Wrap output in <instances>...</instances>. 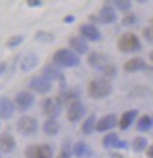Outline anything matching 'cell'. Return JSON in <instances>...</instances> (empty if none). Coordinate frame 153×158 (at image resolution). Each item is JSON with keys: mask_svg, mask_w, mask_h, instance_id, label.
Masks as SVG:
<instances>
[{"mask_svg": "<svg viewBox=\"0 0 153 158\" xmlns=\"http://www.w3.org/2000/svg\"><path fill=\"white\" fill-rule=\"evenodd\" d=\"M41 77L45 78L46 80H48L50 83H52L54 80H59L62 85H65V77L64 74L60 72V70L54 65H48L44 66L42 71H41Z\"/></svg>", "mask_w": 153, "mask_h": 158, "instance_id": "cell-10", "label": "cell"}, {"mask_svg": "<svg viewBox=\"0 0 153 158\" xmlns=\"http://www.w3.org/2000/svg\"><path fill=\"white\" fill-rule=\"evenodd\" d=\"M80 34L84 39L91 41H98L101 39V33L93 24H84L80 26Z\"/></svg>", "mask_w": 153, "mask_h": 158, "instance_id": "cell-17", "label": "cell"}, {"mask_svg": "<svg viewBox=\"0 0 153 158\" xmlns=\"http://www.w3.org/2000/svg\"><path fill=\"white\" fill-rule=\"evenodd\" d=\"M113 4L119 11H123V12L130 11L132 7V2L128 0H115V1H113Z\"/></svg>", "mask_w": 153, "mask_h": 158, "instance_id": "cell-31", "label": "cell"}, {"mask_svg": "<svg viewBox=\"0 0 153 158\" xmlns=\"http://www.w3.org/2000/svg\"><path fill=\"white\" fill-rule=\"evenodd\" d=\"M86 113V109L84 104L80 100H74L70 103L68 109H67V119L71 123H77L83 118Z\"/></svg>", "mask_w": 153, "mask_h": 158, "instance_id": "cell-7", "label": "cell"}, {"mask_svg": "<svg viewBox=\"0 0 153 158\" xmlns=\"http://www.w3.org/2000/svg\"><path fill=\"white\" fill-rule=\"evenodd\" d=\"M15 146H17L15 139L11 133L4 132L0 135V152L11 153L15 149Z\"/></svg>", "mask_w": 153, "mask_h": 158, "instance_id": "cell-18", "label": "cell"}, {"mask_svg": "<svg viewBox=\"0 0 153 158\" xmlns=\"http://www.w3.org/2000/svg\"><path fill=\"white\" fill-rule=\"evenodd\" d=\"M112 92V84L106 78L92 79L87 86V93L93 99H104Z\"/></svg>", "mask_w": 153, "mask_h": 158, "instance_id": "cell-1", "label": "cell"}, {"mask_svg": "<svg viewBox=\"0 0 153 158\" xmlns=\"http://www.w3.org/2000/svg\"><path fill=\"white\" fill-rule=\"evenodd\" d=\"M138 113H139L138 110H128V111L124 112V113L121 114L120 120H119L120 130H123V131L127 130L130 126L133 124L134 119H135V117L138 116Z\"/></svg>", "mask_w": 153, "mask_h": 158, "instance_id": "cell-22", "label": "cell"}, {"mask_svg": "<svg viewBox=\"0 0 153 158\" xmlns=\"http://www.w3.org/2000/svg\"><path fill=\"white\" fill-rule=\"evenodd\" d=\"M26 158H53V151L48 144H31L25 149Z\"/></svg>", "mask_w": 153, "mask_h": 158, "instance_id": "cell-4", "label": "cell"}, {"mask_svg": "<svg viewBox=\"0 0 153 158\" xmlns=\"http://www.w3.org/2000/svg\"><path fill=\"white\" fill-rule=\"evenodd\" d=\"M53 63L58 67H64V69H70V67H75L80 64V58L77 53L68 48H60L53 54Z\"/></svg>", "mask_w": 153, "mask_h": 158, "instance_id": "cell-2", "label": "cell"}, {"mask_svg": "<svg viewBox=\"0 0 153 158\" xmlns=\"http://www.w3.org/2000/svg\"><path fill=\"white\" fill-rule=\"evenodd\" d=\"M68 44L77 54H85L88 52V44L83 37H72L68 40Z\"/></svg>", "mask_w": 153, "mask_h": 158, "instance_id": "cell-21", "label": "cell"}, {"mask_svg": "<svg viewBox=\"0 0 153 158\" xmlns=\"http://www.w3.org/2000/svg\"><path fill=\"white\" fill-rule=\"evenodd\" d=\"M87 64L91 67L95 69V70L101 71L108 64V61H107V58L105 54L97 52V51H93V52L90 53L88 57H87Z\"/></svg>", "mask_w": 153, "mask_h": 158, "instance_id": "cell-14", "label": "cell"}, {"mask_svg": "<svg viewBox=\"0 0 153 158\" xmlns=\"http://www.w3.org/2000/svg\"><path fill=\"white\" fill-rule=\"evenodd\" d=\"M148 69H150V66L145 63V60L139 57L127 60L124 64V70L128 73L139 72V71H144V70H148Z\"/></svg>", "mask_w": 153, "mask_h": 158, "instance_id": "cell-16", "label": "cell"}, {"mask_svg": "<svg viewBox=\"0 0 153 158\" xmlns=\"http://www.w3.org/2000/svg\"><path fill=\"white\" fill-rule=\"evenodd\" d=\"M28 87L32 89L35 92L45 94V93H48L52 90V83H50L48 80L42 78L41 76L40 77H33L28 83Z\"/></svg>", "mask_w": 153, "mask_h": 158, "instance_id": "cell-11", "label": "cell"}, {"mask_svg": "<svg viewBox=\"0 0 153 158\" xmlns=\"http://www.w3.org/2000/svg\"><path fill=\"white\" fill-rule=\"evenodd\" d=\"M0 158H1V152H0Z\"/></svg>", "mask_w": 153, "mask_h": 158, "instance_id": "cell-42", "label": "cell"}, {"mask_svg": "<svg viewBox=\"0 0 153 158\" xmlns=\"http://www.w3.org/2000/svg\"><path fill=\"white\" fill-rule=\"evenodd\" d=\"M148 145V142L145 137H141V136H138L132 140V149H133L134 152H143Z\"/></svg>", "mask_w": 153, "mask_h": 158, "instance_id": "cell-27", "label": "cell"}, {"mask_svg": "<svg viewBox=\"0 0 153 158\" xmlns=\"http://www.w3.org/2000/svg\"><path fill=\"white\" fill-rule=\"evenodd\" d=\"M17 131L22 136H31L38 131V122L30 116H22L17 122Z\"/></svg>", "mask_w": 153, "mask_h": 158, "instance_id": "cell-5", "label": "cell"}, {"mask_svg": "<svg viewBox=\"0 0 153 158\" xmlns=\"http://www.w3.org/2000/svg\"><path fill=\"white\" fill-rule=\"evenodd\" d=\"M80 96V91L75 87H72V89H62V91L58 94V97L55 98L57 103L59 104L60 106L62 104H66L68 102H74V100H78Z\"/></svg>", "mask_w": 153, "mask_h": 158, "instance_id": "cell-15", "label": "cell"}, {"mask_svg": "<svg viewBox=\"0 0 153 158\" xmlns=\"http://www.w3.org/2000/svg\"><path fill=\"white\" fill-rule=\"evenodd\" d=\"M143 35H144V38H145L147 41H150V43L153 44V28L151 26L145 27V28L143 30Z\"/></svg>", "mask_w": 153, "mask_h": 158, "instance_id": "cell-34", "label": "cell"}, {"mask_svg": "<svg viewBox=\"0 0 153 158\" xmlns=\"http://www.w3.org/2000/svg\"><path fill=\"white\" fill-rule=\"evenodd\" d=\"M42 112L44 114L48 117V119H55L59 117L60 112H61V106L57 103L55 99L52 98H45L41 103Z\"/></svg>", "mask_w": 153, "mask_h": 158, "instance_id": "cell-8", "label": "cell"}, {"mask_svg": "<svg viewBox=\"0 0 153 158\" xmlns=\"http://www.w3.org/2000/svg\"><path fill=\"white\" fill-rule=\"evenodd\" d=\"M72 153H73L75 157L84 158V157H87L91 153V151H90V149H88L86 143H84V142H77L73 145V148H72Z\"/></svg>", "mask_w": 153, "mask_h": 158, "instance_id": "cell-24", "label": "cell"}, {"mask_svg": "<svg viewBox=\"0 0 153 158\" xmlns=\"http://www.w3.org/2000/svg\"><path fill=\"white\" fill-rule=\"evenodd\" d=\"M152 120H153V117H152Z\"/></svg>", "mask_w": 153, "mask_h": 158, "instance_id": "cell-43", "label": "cell"}, {"mask_svg": "<svg viewBox=\"0 0 153 158\" xmlns=\"http://www.w3.org/2000/svg\"><path fill=\"white\" fill-rule=\"evenodd\" d=\"M103 146L105 149H119V150H126L128 148L126 140H123L118 137L117 133H108L103 138Z\"/></svg>", "mask_w": 153, "mask_h": 158, "instance_id": "cell-9", "label": "cell"}, {"mask_svg": "<svg viewBox=\"0 0 153 158\" xmlns=\"http://www.w3.org/2000/svg\"><path fill=\"white\" fill-rule=\"evenodd\" d=\"M150 59L153 63V51H151V53H150Z\"/></svg>", "mask_w": 153, "mask_h": 158, "instance_id": "cell-40", "label": "cell"}, {"mask_svg": "<svg viewBox=\"0 0 153 158\" xmlns=\"http://www.w3.org/2000/svg\"><path fill=\"white\" fill-rule=\"evenodd\" d=\"M34 38L40 41V43H46V44H50V43H53L54 40V34L51 32H47V31H38L35 33Z\"/></svg>", "mask_w": 153, "mask_h": 158, "instance_id": "cell-28", "label": "cell"}, {"mask_svg": "<svg viewBox=\"0 0 153 158\" xmlns=\"http://www.w3.org/2000/svg\"><path fill=\"white\" fill-rule=\"evenodd\" d=\"M26 4L28 7H40L44 5V1H41V0H27Z\"/></svg>", "mask_w": 153, "mask_h": 158, "instance_id": "cell-35", "label": "cell"}, {"mask_svg": "<svg viewBox=\"0 0 153 158\" xmlns=\"http://www.w3.org/2000/svg\"><path fill=\"white\" fill-rule=\"evenodd\" d=\"M74 20H75V17H74L73 14H67L66 17L64 18V23H66V24H73Z\"/></svg>", "mask_w": 153, "mask_h": 158, "instance_id": "cell-36", "label": "cell"}, {"mask_svg": "<svg viewBox=\"0 0 153 158\" xmlns=\"http://www.w3.org/2000/svg\"><path fill=\"white\" fill-rule=\"evenodd\" d=\"M95 124H97L95 123V116L94 114L88 116L81 125V132L84 135H92L93 131L95 130Z\"/></svg>", "mask_w": 153, "mask_h": 158, "instance_id": "cell-25", "label": "cell"}, {"mask_svg": "<svg viewBox=\"0 0 153 158\" xmlns=\"http://www.w3.org/2000/svg\"><path fill=\"white\" fill-rule=\"evenodd\" d=\"M118 20V15L114 8L110 5H104L99 12V21L103 24H113Z\"/></svg>", "mask_w": 153, "mask_h": 158, "instance_id": "cell-20", "label": "cell"}, {"mask_svg": "<svg viewBox=\"0 0 153 158\" xmlns=\"http://www.w3.org/2000/svg\"><path fill=\"white\" fill-rule=\"evenodd\" d=\"M117 47L120 52L123 53H134L141 50V43L139 38L132 32H126L120 35L117 43Z\"/></svg>", "mask_w": 153, "mask_h": 158, "instance_id": "cell-3", "label": "cell"}, {"mask_svg": "<svg viewBox=\"0 0 153 158\" xmlns=\"http://www.w3.org/2000/svg\"><path fill=\"white\" fill-rule=\"evenodd\" d=\"M146 153H147V157H148V158H153V145L148 146Z\"/></svg>", "mask_w": 153, "mask_h": 158, "instance_id": "cell-38", "label": "cell"}, {"mask_svg": "<svg viewBox=\"0 0 153 158\" xmlns=\"http://www.w3.org/2000/svg\"><path fill=\"white\" fill-rule=\"evenodd\" d=\"M0 125H1V124H0Z\"/></svg>", "mask_w": 153, "mask_h": 158, "instance_id": "cell-44", "label": "cell"}, {"mask_svg": "<svg viewBox=\"0 0 153 158\" xmlns=\"http://www.w3.org/2000/svg\"><path fill=\"white\" fill-rule=\"evenodd\" d=\"M71 156H72L71 144H70V142H65L62 144V148H61V151H60L59 156L57 158H71Z\"/></svg>", "mask_w": 153, "mask_h": 158, "instance_id": "cell-32", "label": "cell"}, {"mask_svg": "<svg viewBox=\"0 0 153 158\" xmlns=\"http://www.w3.org/2000/svg\"><path fill=\"white\" fill-rule=\"evenodd\" d=\"M7 69V64L6 63H0V77L5 73V71H6Z\"/></svg>", "mask_w": 153, "mask_h": 158, "instance_id": "cell-37", "label": "cell"}, {"mask_svg": "<svg viewBox=\"0 0 153 158\" xmlns=\"http://www.w3.org/2000/svg\"><path fill=\"white\" fill-rule=\"evenodd\" d=\"M24 41V37L22 35H13L6 41V46L8 48H15V47L20 46Z\"/></svg>", "mask_w": 153, "mask_h": 158, "instance_id": "cell-29", "label": "cell"}, {"mask_svg": "<svg viewBox=\"0 0 153 158\" xmlns=\"http://www.w3.org/2000/svg\"><path fill=\"white\" fill-rule=\"evenodd\" d=\"M137 23V15L134 13H126L124 15V18L121 20V24L124 25V26H132Z\"/></svg>", "mask_w": 153, "mask_h": 158, "instance_id": "cell-33", "label": "cell"}, {"mask_svg": "<svg viewBox=\"0 0 153 158\" xmlns=\"http://www.w3.org/2000/svg\"><path fill=\"white\" fill-rule=\"evenodd\" d=\"M152 126H153L152 117L145 114V116H143L138 120V123H137V130L140 132H147L148 130L152 129Z\"/></svg>", "mask_w": 153, "mask_h": 158, "instance_id": "cell-26", "label": "cell"}, {"mask_svg": "<svg viewBox=\"0 0 153 158\" xmlns=\"http://www.w3.org/2000/svg\"><path fill=\"white\" fill-rule=\"evenodd\" d=\"M101 72L105 74V77L106 79H112L114 78L115 76H117V67L113 65V64H111V63H108L103 70H101Z\"/></svg>", "mask_w": 153, "mask_h": 158, "instance_id": "cell-30", "label": "cell"}, {"mask_svg": "<svg viewBox=\"0 0 153 158\" xmlns=\"http://www.w3.org/2000/svg\"><path fill=\"white\" fill-rule=\"evenodd\" d=\"M38 64H39L38 54L33 51H30L22 57V59L20 61V70L24 71V72H30V71L33 70L34 67H37Z\"/></svg>", "mask_w": 153, "mask_h": 158, "instance_id": "cell-12", "label": "cell"}, {"mask_svg": "<svg viewBox=\"0 0 153 158\" xmlns=\"http://www.w3.org/2000/svg\"><path fill=\"white\" fill-rule=\"evenodd\" d=\"M15 111L14 103L8 97H1L0 98V118L10 119L13 116Z\"/></svg>", "mask_w": 153, "mask_h": 158, "instance_id": "cell-19", "label": "cell"}, {"mask_svg": "<svg viewBox=\"0 0 153 158\" xmlns=\"http://www.w3.org/2000/svg\"><path fill=\"white\" fill-rule=\"evenodd\" d=\"M42 131L47 136H57L60 131V124L57 122V119H47L42 125Z\"/></svg>", "mask_w": 153, "mask_h": 158, "instance_id": "cell-23", "label": "cell"}, {"mask_svg": "<svg viewBox=\"0 0 153 158\" xmlns=\"http://www.w3.org/2000/svg\"><path fill=\"white\" fill-rule=\"evenodd\" d=\"M35 98L30 91H20L14 97V105L20 112L28 111L34 105Z\"/></svg>", "mask_w": 153, "mask_h": 158, "instance_id": "cell-6", "label": "cell"}, {"mask_svg": "<svg viewBox=\"0 0 153 158\" xmlns=\"http://www.w3.org/2000/svg\"><path fill=\"white\" fill-rule=\"evenodd\" d=\"M150 26H151L153 28V18L151 20H150Z\"/></svg>", "mask_w": 153, "mask_h": 158, "instance_id": "cell-41", "label": "cell"}, {"mask_svg": "<svg viewBox=\"0 0 153 158\" xmlns=\"http://www.w3.org/2000/svg\"><path fill=\"white\" fill-rule=\"evenodd\" d=\"M118 123V119H117V116L114 113H110V114H106L104 116L103 118H100L97 124H95V130L98 132H105L108 131L111 129L115 127Z\"/></svg>", "mask_w": 153, "mask_h": 158, "instance_id": "cell-13", "label": "cell"}, {"mask_svg": "<svg viewBox=\"0 0 153 158\" xmlns=\"http://www.w3.org/2000/svg\"><path fill=\"white\" fill-rule=\"evenodd\" d=\"M111 158H124L121 155H119V153H115V152H113V153H111Z\"/></svg>", "mask_w": 153, "mask_h": 158, "instance_id": "cell-39", "label": "cell"}]
</instances>
